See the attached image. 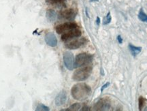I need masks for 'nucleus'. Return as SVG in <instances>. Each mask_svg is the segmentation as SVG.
Segmentation results:
<instances>
[{
  "label": "nucleus",
  "mask_w": 147,
  "mask_h": 111,
  "mask_svg": "<svg viewBox=\"0 0 147 111\" xmlns=\"http://www.w3.org/2000/svg\"><path fill=\"white\" fill-rule=\"evenodd\" d=\"M71 94L74 99L82 101L87 99L91 94V89L87 84L80 83L74 85L71 89Z\"/></svg>",
  "instance_id": "1"
},
{
  "label": "nucleus",
  "mask_w": 147,
  "mask_h": 111,
  "mask_svg": "<svg viewBox=\"0 0 147 111\" xmlns=\"http://www.w3.org/2000/svg\"><path fill=\"white\" fill-rule=\"evenodd\" d=\"M92 72L91 66H85L77 70L73 74L72 78L75 81H84L87 80Z\"/></svg>",
  "instance_id": "2"
},
{
  "label": "nucleus",
  "mask_w": 147,
  "mask_h": 111,
  "mask_svg": "<svg viewBox=\"0 0 147 111\" xmlns=\"http://www.w3.org/2000/svg\"><path fill=\"white\" fill-rule=\"evenodd\" d=\"M93 61V56L88 53H82L77 55L74 61V68H80L91 64Z\"/></svg>",
  "instance_id": "3"
},
{
  "label": "nucleus",
  "mask_w": 147,
  "mask_h": 111,
  "mask_svg": "<svg viewBox=\"0 0 147 111\" xmlns=\"http://www.w3.org/2000/svg\"><path fill=\"white\" fill-rule=\"evenodd\" d=\"M78 27V26L76 23L74 22H67L57 25L55 28V30H56L57 33L61 34V33H66V32L75 29H77Z\"/></svg>",
  "instance_id": "4"
},
{
  "label": "nucleus",
  "mask_w": 147,
  "mask_h": 111,
  "mask_svg": "<svg viewBox=\"0 0 147 111\" xmlns=\"http://www.w3.org/2000/svg\"><path fill=\"white\" fill-rule=\"evenodd\" d=\"M111 107L110 101L108 98H102L100 99L94 106V110H108Z\"/></svg>",
  "instance_id": "5"
},
{
  "label": "nucleus",
  "mask_w": 147,
  "mask_h": 111,
  "mask_svg": "<svg viewBox=\"0 0 147 111\" xmlns=\"http://www.w3.org/2000/svg\"><path fill=\"white\" fill-rule=\"evenodd\" d=\"M76 16V11L74 9H67L62 10L59 12V18L62 20L72 21L75 19Z\"/></svg>",
  "instance_id": "6"
},
{
  "label": "nucleus",
  "mask_w": 147,
  "mask_h": 111,
  "mask_svg": "<svg viewBox=\"0 0 147 111\" xmlns=\"http://www.w3.org/2000/svg\"><path fill=\"white\" fill-rule=\"evenodd\" d=\"M63 62L65 68L69 70H72L74 68V58L72 53L66 51L63 53Z\"/></svg>",
  "instance_id": "7"
},
{
  "label": "nucleus",
  "mask_w": 147,
  "mask_h": 111,
  "mask_svg": "<svg viewBox=\"0 0 147 111\" xmlns=\"http://www.w3.org/2000/svg\"><path fill=\"white\" fill-rule=\"evenodd\" d=\"M86 42H87V40L85 37H81V38L76 39V40L66 43L65 46L68 49L75 50L79 49L80 47L85 44Z\"/></svg>",
  "instance_id": "8"
},
{
  "label": "nucleus",
  "mask_w": 147,
  "mask_h": 111,
  "mask_svg": "<svg viewBox=\"0 0 147 111\" xmlns=\"http://www.w3.org/2000/svg\"><path fill=\"white\" fill-rule=\"evenodd\" d=\"M81 34L82 33L80 30L78 29V28L75 29L64 33L61 36V40L63 41V42H67V41L72 40L74 38L80 37Z\"/></svg>",
  "instance_id": "9"
},
{
  "label": "nucleus",
  "mask_w": 147,
  "mask_h": 111,
  "mask_svg": "<svg viewBox=\"0 0 147 111\" xmlns=\"http://www.w3.org/2000/svg\"><path fill=\"white\" fill-rule=\"evenodd\" d=\"M45 42L48 46L51 47H55L57 45V39L55 35L52 32L46 33L45 35Z\"/></svg>",
  "instance_id": "10"
},
{
  "label": "nucleus",
  "mask_w": 147,
  "mask_h": 111,
  "mask_svg": "<svg viewBox=\"0 0 147 111\" xmlns=\"http://www.w3.org/2000/svg\"><path fill=\"white\" fill-rule=\"evenodd\" d=\"M66 100H67V95H66L65 92L64 91H61L59 94L56 96V98H55V104H56L57 106H63L65 103Z\"/></svg>",
  "instance_id": "11"
},
{
  "label": "nucleus",
  "mask_w": 147,
  "mask_h": 111,
  "mask_svg": "<svg viewBox=\"0 0 147 111\" xmlns=\"http://www.w3.org/2000/svg\"><path fill=\"white\" fill-rule=\"evenodd\" d=\"M46 19L50 22H54L57 19V13L53 9H49L46 11Z\"/></svg>",
  "instance_id": "12"
},
{
  "label": "nucleus",
  "mask_w": 147,
  "mask_h": 111,
  "mask_svg": "<svg viewBox=\"0 0 147 111\" xmlns=\"http://www.w3.org/2000/svg\"><path fill=\"white\" fill-rule=\"evenodd\" d=\"M129 49H130L132 55L134 57L138 55L142 51V47L140 46H135L131 44H129Z\"/></svg>",
  "instance_id": "13"
},
{
  "label": "nucleus",
  "mask_w": 147,
  "mask_h": 111,
  "mask_svg": "<svg viewBox=\"0 0 147 111\" xmlns=\"http://www.w3.org/2000/svg\"><path fill=\"white\" fill-rule=\"evenodd\" d=\"M65 0H46V3L51 6H61L65 2Z\"/></svg>",
  "instance_id": "14"
},
{
  "label": "nucleus",
  "mask_w": 147,
  "mask_h": 111,
  "mask_svg": "<svg viewBox=\"0 0 147 111\" xmlns=\"http://www.w3.org/2000/svg\"><path fill=\"white\" fill-rule=\"evenodd\" d=\"M138 18L141 21L144 23H147V14L143 11V9L141 8L138 14Z\"/></svg>",
  "instance_id": "15"
},
{
  "label": "nucleus",
  "mask_w": 147,
  "mask_h": 111,
  "mask_svg": "<svg viewBox=\"0 0 147 111\" xmlns=\"http://www.w3.org/2000/svg\"><path fill=\"white\" fill-rule=\"evenodd\" d=\"M81 108V105L79 103H75L69 107L67 109H66L65 110L67 111H77L80 110Z\"/></svg>",
  "instance_id": "16"
},
{
  "label": "nucleus",
  "mask_w": 147,
  "mask_h": 111,
  "mask_svg": "<svg viewBox=\"0 0 147 111\" xmlns=\"http://www.w3.org/2000/svg\"><path fill=\"white\" fill-rule=\"evenodd\" d=\"M146 103V100L143 97H140L138 100V106H139V110H142V108H144L145 104Z\"/></svg>",
  "instance_id": "17"
},
{
  "label": "nucleus",
  "mask_w": 147,
  "mask_h": 111,
  "mask_svg": "<svg viewBox=\"0 0 147 111\" xmlns=\"http://www.w3.org/2000/svg\"><path fill=\"white\" fill-rule=\"evenodd\" d=\"M35 110L36 111H49L50 108L44 104H37L36 108H35Z\"/></svg>",
  "instance_id": "18"
},
{
  "label": "nucleus",
  "mask_w": 147,
  "mask_h": 111,
  "mask_svg": "<svg viewBox=\"0 0 147 111\" xmlns=\"http://www.w3.org/2000/svg\"><path fill=\"white\" fill-rule=\"evenodd\" d=\"M111 19H112V17H111L110 12H109L108 13L107 15L106 16V17L104 18L103 24H104V25H108V24H109V23H110Z\"/></svg>",
  "instance_id": "19"
},
{
  "label": "nucleus",
  "mask_w": 147,
  "mask_h": 111,
  "mask_svg": "<svg viewBox=\"0 0 147 111\" xmlns=\"http://www.w3.org/2000/svg\"><path fill=\"white\" fill-rule=\"evenodd\" d=\"M110 85V83H106L105 84V85H104L103 86H102V88H101V91L102 92V91H103L105 89H106L108 87V86Z\"/></svg>",
  "instance_id": "20"
},
{
  "label": "nucleus",
  "mask_w": 147,
  "mask_h": 111,
  "mask_svg": "<svg viewBox=\"0 0 147 111\" xmlns=\"http://www.w3.org/2000/svg\"><path fill=\"white\" fill-rule=\"evenodd\" d=\"M117 40H118V41H119V42L120 43V44H121V43L123 42V39H122V37H121V35H118Z\"/></svg>",
  "instance_id": "21"
},
{
  "label": "nucleus",
  "mask_w": 147,
  "mask_h": 111,
  "mask_svg": "<svg viewBox=\"0 0 147 111\" xmlns=\"http://www.w3.org/2000/svg\"><path fill=\"white\" fill-rule=\"evenodd\" d=\"M80 110H90V109H89V107L85 106L82 107V109H80Z\"/></svg>",
  "instance_id": "22"
},
{
  "label": "nucleus",
  "mask_w": 147,
  "mask_h": 111,
  "mask_svg": "<svg viewBox=\"0 0 147 111\" xmlns=\"http://www.w3.org/2000/svg\"><path fill=\"white\" fill-rule=\"evenodd\" d=\"M96 23H97V25H98V26L100 25V17H97Z\"/></svg>",
  "instance_id": "23"
},
{
  "label": "nucleus",
  "mask_w": 147,
  "mask_h": 111,
  "mask_svg": "<svg viewBox=\"0 0 147 111\" xmlns=\"http://www.w3.org/2000/svg\"><path fill=\"white\" fill-rule=\"evenodd\" d=\"M99 0H91V1H98Z\"/></svg>",
  "instance_id": "24"
},
{
  "label": "nucleus",
  "mask_w": 147,
  "mask_h": 111,
  "mask_svg": "<svg viewBox=\"0 0 147 111\" xmlns=\"http://www.w3.org/2000/svg\"><path fill=\"white\" fill-rule=\"evenodd\" d=\"M144 110H145V111H147V107L145 109H144Z\"/></svg>",
  "instance_id": "25"
}]
</instances>
